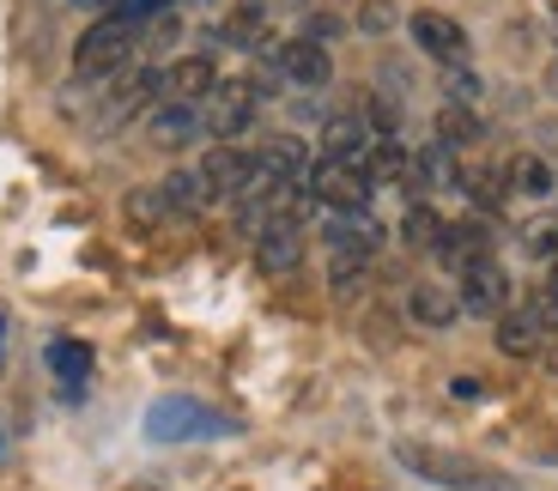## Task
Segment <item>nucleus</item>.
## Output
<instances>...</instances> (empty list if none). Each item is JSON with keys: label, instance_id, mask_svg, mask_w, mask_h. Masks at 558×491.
<instances>
[{"label": "nucleus", "instance_id": "nucleus-12", "mask_svg": "<svg viewBox=\"0 0 558 491\" xmlns=\"http://www.w3.org/2000/svg\"><path fill=\"white\" fill-rule=\"evenodd\" d=\"M146 431H153L158 443H182V437H195V431H225V419H213L195 401H165V407L146 413Z\"/></svg>", "mask_w": 558, "mask_h": 491}, {"label": "nucleus", "instance_id": "nucleus-31", "mask_svg": "<svg viewBox=\"0 0 558 491\" xmlns=\"http://www.w3.org/2000/svg\"><path fill=\"white\" fill-rule=\"evenodd\" d=\"M449 103H480V79L468 67H449Z\"/></svg>", "mask_w": 558, "mask_h": 491}, {"label": "nucleus", "instance_id": "nucleus-30", "mask_svg": "<svg viewBox=\"0 0 558 491\" xmlns=\"http://www.w3.org/2000/svg\"><path fill=\"white\" fill-rule=\"evenodd\" d=\"M359 30H371V37L395 30V0H364V7H359Z\"/></svg>", "mask_w": 558, "mask_h": 491}, {"label": "nucleus", "instance_id": "nucleus-35", "mask_svg": "<svg viewBox=\"0 0 558 491\" xmlns=\"http://www.w3.org/2000/svg\"><path fill=\"white\" fill-rule=\"evenodd\" d=\"M73 7H110V0H73Z\"/></svg>", "mask_w": 558, "mask_h": 491}, {"label": "nucleus", "instance_id": "nucleus-19", "mask_svg": "<svg viewBox=\"0 0 558 491\" xmlns=\"http://www.w3.org/2000/svg\"><path fill=\"white\" fill-rule=\"evenodd\" d=\"M364 176H371V188L377 183H413V152H407L401 140H371V152H364Z\"/></svg>", "mask_w": 558, "mask_h": 491}, {"label": "nucleus", "instance_id": "nucleus-1", "mask_svg": "<svg viewBox=\"0 0 558 491\" xmlns=\"http://www.w3.org/2000/svg\"><path fill=\"white\" fill-rule=\"evenodd\" d=\"M140 30H146V25H128V19L104 13L98 25L80 37V49H73V73H80V79H116V73L134 61Z\"/></svg>", "mask_w": 558, "mask_h": 491}, {"label": "nucleus", "instance_id": "nucleus-6", "mask_svg": "<svg viewBox=\"0 0 558 491\" xmlns=\"http://www.w3.org/2000/svg\"><path fill=\"white\" fill-rule=\"evenodd\" d=\"M153 98H165V73L134 67V73H128V79L110 91V98H104V110L92 115V127H98V134H110V127H122L128 115H140V110H146Z\"/></svg>", "mask_w": 558, "mask_h": 491}, {"label": "nucleus", "instance_id": "nucleus-32", "mask_svg": "<svg viewBox=\"0 0 558 491\" xmlns=\"http://www.w3.org/2000/svg\"><path fill=\"white\" fill-rule=\"evenodd\" d=\"M534 322L541 328H558V285H546V292H534Z\"/></svg>", "mask_w": 558, "mask_h": 491}, {"label": "nucleus", "instance_id": "nucleus-15", "mask_svg": "<svg viewBox=\"0 0 558 491\" xmlns=\"http://www.w3.org/2000/svg\"><path fill=\"white\" fill-rule=\"evenodd\" d=\"M146 134H153L165 152H177V146L201 140V134H207V127H201V103H158L153 122H146Z\"/></svg>", "mask_w": 558, "mask_h": 491}, {"label": "nucleus", "instance_id": "nucleus-28", "mask_svg": "<svg viewBox=\"0 0 558 491\" xmlns=\"http://www.w3.org/2000/svg\"><path fill=\"white\" fill-rule=\"evenodd\" d=\"M461 188L474 195L480 212H492V207L504 200V170H474V176H461Z\"/></svg>", "mask_w": 558, "mask_h": 491}, {"label": "nucleus", "instance_id": "nucleus-14", "mask_svg": "<svg viewBox=\"0 0 558 491\" xmlns=\"http://www.w3.org/2000/svg\"><path fill=\"white\" fill-rule=\"evenodd\" d=\"M213 85H219V67H213V56H182L177 67L165 73V91L170 103H207Z\"/></svg>", "mask_w": 558, "mask_h": 491}, {"label": "nucleus", "instance_id": "nucleus-34", "mask_svg": "<svg viewBox=\"0 0 558 491\" xmlns=\"http://www.w3.org/2000/svg\"><path fill=\"white\" fill-rule=\"evenodd\" d=\"M449 394H456V401H480V394H486V389H480L474 377H456V389H449Z\"/></svg>", "mask_w": 558, "mask_h": 491}, {"label": "nucleus", "instance_id": "nucleus-11", "mask_svg": "<svg viewBox=\"0 0 558 491\" xmlns=\"http://www.w3.org/2000/svg\"><path fill=\"white\" fill-rule=\"evenodd\" d=\"M371 152V122L359 110H340V115H322V158H340V164H364Z\"/></svg>", "mask_w": 558, "mask_h": 491}, {"label": "nucleus", "instance_id": "nucleus-13", "mask_svg": "<svg viewBox=\"0 0 558 491\" xmlns=\"http://www.w3.org/2000/svg\"><path fill=\"white\" fill-rule=\"evenodd\" d=\"M255 176H262V183H304V176H310L304 140H292V134L262 140V146H255Z\"/></svg>", "mask_w": 558, "mask_h": 491}, {"label": "nucleus", "instance_id": "nucleus-39", "mask_svg": "<svg viewBox=\"0 0 558 491\" xmlns=\"http://www.w3.org/2000/svg\"><path fill=\"white\" fill-rule=\"evenodd\" d=\"M0 334H7V328H0Z\"/></svg>", "mask_w": 558, "mask_h": 491}, {"label": "nucleus", "instance_id": "nucleus-25", "mask_svg": "<svg viewBox=\"0 0 558 491\" xmlns=\"http://www.w3.org/2000/svg\"><path fill=\"white\" fill-rule=\"evenodd\" d=\"M158 195H165L177 212H201V207L213 200V195H207V183H201V170H177V176H170V183L158 188Z\"/></svg>", "mask_w": 558, "mask_h": 491}, {"label": "nucleus", "instance_id": "nucleus-18", "mask_svg": "<svg viewBox=\"0 0 558 491\" xmlns=\"http://www.w3.org/2000/svg\"><path fill=\"white\" fill-rule=\"evenodd\" d=\"M541 346H546V328L534 322V309H504L498 316V352H510V358H534Z\"/></svg>", "mask_w": 558, "mask_h": 491}, {"label": "nucleus", "instance_id": "nucleus-37", "mask_svg": "<svg viewBox=\"0 0 558 491\" xmlns=\"http://www.w3.org/2000/svg\"><path fill=\"white\" fill-rule=\"evenodd\" d=\"M546 285H558V261H553V280H546Z\"/></svg>", "mask_w": 558, "mask_h": 491}, {"label": "nucleus", "instance_id": "nucleus-29", "mask_svg": "<svg viewBox=\"0 0 558 491\" xmlns=\"http://www.w3.org/2000/svg\"><path fill=\"white\" fill-rule=\"evenodd\" d=\"M177 0H110V13L128 19V25H153V19H165Z\"/></svg>", "mask_w": 558, "mask_h": 491}, {"label": "nucleus", "instance_id": "nucleus-8", "mask_svg": "<svg viewBox=\"0 0 558 491\" xmlns=\"http://www.w3.org/2000/svg\"><path fill=\"white\" fill-rule=\"evenodd\" d=\"M274 67H279V79L304 85V91H322V85L335 79V61H328V49H322L316 37H292V42H279V49H274Z\"/></svg>", "mask_w": 558, "mask_h": 491}, {"label": "nucleus", "instance_id": "nucleus-21", "mask_svg": "<svg viewBox=\"0 0 558 491\" xmlns=\"http://www.w3.org/2000/svg\"><path fill=\"white\" fill-rule=\"evenodd\" d=\"M407 316H413L418 328H449L461 316V304L449 292H437V285H413V297H407Z\"/></svg>", "mask_w": 558, "mask_h": 491}, {"label": "nucleus", "instance_id": "nucleus-33", "mask_svg": "<svg viewBox=\"0 0 558 491\" xmlns=\"http://www.w3.org/2000/svg\"><path fill=\"white\" fill-rule=\"evenodd\" d=\"M128 200H134V207H128V212H134V219H146V225H153L158 212H165V207H158V200H165V195H153V188H140V195H128Z\"/></svg>", "mask_w": 558, "mask_h": 491}, {"label": "nucleus", "instance_id": "nucleus-2", "mask_svg": "<svg viewBox=\"0 0 558 491\" xmlns=\"http://www.w3.org/2000/svg\"><path fill=\"white\" fill-rule=\"evenodd\" d=\"M395 455H401V467H413L418 479L449 486V491H510V479H498L486 462H468V455L432 450V443H401Z\"/></svg>", "mask_w": 558, "mask_h": 491}, {"label": "nucleus", "instance_id": "nucleus-9", "mask_svg": "<svg viewBox=\"0 0 558 491\" xmlns=\"http://www.w3.org/2000/svg\"><path fill=\"white\" fill-rule=\"evenodd\" d=\"M461 309L468 316H504V304H510V273H504L498 261H474V267H461Z\"/></svg>", "mask_w": 558, "mask_h": 491}, {"label": "nucleus", "instance_id": "nucleus-16", "mask_svg": "<svg viewBox=\"0 0 558 491\" xmlns=\"http://www.w3.org/2000/svg\"><path fill=\"white\" fill-rule=\"evenodd\" d=\"M486 249H492V231L480 225V219H461V225H444V243H437V261L444 267H474V261H486Z\"/></svg>", "mask_w": 558, "mask_h": 491}, {"label": "nucleus", "instance_id": "nucleus-38", "mask_svg": "<svg viewBox=\"0 0 558 491\" xmlns=\"http://www.w3.org/2000/svg\"><path fill=\"white\" fill-rule=\"evenodd\" d=\"M553 370H558V352H553Z\"/></svg>", "mask_w": 558, "mask_h": 491}, {"label": "nucleus", "instance_id": "nucleus-20", "mask_svg": "<svg viewBox=\"0 0 558 491\" xmlns=\"http://www.w3.org/2000/svg\"><path fill=\"white\" fill-rule=\"evenodd\" d=\"M413 183L425 188H461V164H456V146L432 140L425 152H413Z\"/></svg>", "mask_w": 558, "mask_h": 491}, {"label": "nucleus", "instance_id": "nucleus-17", "mask_svg": "<svg viewBox=\"0 0 558 491\" xmlns=\"http://www.w3.org/2000/svg\"><path fill=\"white\" fill-rule=\"evenodd\" d=\"M255 261H262V273H292V267L304 261V231L298 225H267L262 237H255Z\"/></svg>", "mask_w": 558, "mask_h": 491}, {"label": "nucleus", "instance_id": "nucleus-7", "mask_svg": "<svg viewBox=\"0 0 558 491\" xmlns=\"http://www.w3.org/2000/svg\"><path fill=\"white\" fill-rule=\"evenodd\" d=\"M255 176V152H243L238 140H219L207 158H201V183H207L213 200H238Z\"/></svg>", "mask_w": 558, "mask_h": 491}, {"label": "nucleus", "instance_id": "nucleus-5", "mask_svg": "<svg viewBox=\"0 0 558 491\" xmlns=\"http://www.w3.org/2000/svg\"><path fill=\"white\" fill-rule=\"evenodd\" d=\"M310 195L335 212H364L371 207V176L359 164H340V158H316L310 164Z\"/></svg>", "mask_w": 558, "mask_h": 491}, {"label": "nucleus", "instance_id": "nucleus-22", "mask_svg": "<svg viewBox=\"0 0 558 491\" xmlns=\"http://www.w3.org/2000/svg\"><path fill=\"white\" fill-rule=\"evenodd\" d=\"M49 370H56L68 389H85V370H92V346L85 340H49Z\"/></svg>", "mask_w": 558, "mask_h": 491}, {"label": "nucleus", "instance_id": "nucleus-36", "mask_svg": "<svg viewBox=\"0 0 558 491\" xmlns=\"http://www.w3.org/2000/svg\"><path fill=\"white\" fill-rule=\"evenodd\" d=\"M553 30H558V0H553Z\"/></svg>", "mask_w": 558, "mask_h": 491}, {"label": "nucleus", "instance_id": "nucleus-3", "mask_svg": "<svg viewBox=\"0 0 558 491\" xmlns=\"http://www.w3.org/2000/svg\"><path fill=\"white\" fill-rule=\"evenodd\" d=\"M255 79H219L213 85V98L201 103V127H207L213 140H243L255 127Z\"/></svg>", "mask_w": 558, "mask_h": 491}, {"label": "nucleus", "instance_id": "nucleus-24", "mask_svg": "<svg viewBox=\"0 0 558 491\" xmlns=\"http://www.w3.org/2000/svg\"><path fill=\"white\" fill-rule=\"evenodd\" d=\"M401 243L407 249H432L437 255V243H444V219H437L425 200L418 207H407V219H401Z\"/></svg>", "mask_w": 558, "mask_h": 491}, {"label": "nucleus", "instance_id": "nucleus-23", "mask_svg": "<svg viewBox=\"0 0 558 491\" xmlns=\"http://www.w3.org/2000/svg\"><path fill=\"white\" fill-rule=\"evenodd\" d=\"M510 188L529 195V200H546V195H553V164H546L541 152H522L517 164H510Z\"/></svg>", "mask_w": 558, "mask_h": 491}, {"label": "nucleus", "instance_id": "nucleus-4", "mask_svg": "<svg viewBox=\"0 0 558 491\" xmlns=\"http://www.w3.org/2000/svg\"><path fill=\"white\" fill-rule=\"evenodd\" d=\"M328 249H335V292H352L364 267H371V249H377V225L364 212H340L328 225Z\"/></svg>", "mask_w": 558, "mask_h": 491}, {"label": "nucleus", "instance_id": "nucleus-27", "mask_svg": "<svg viewBox=\"0 0 558 491\" xmlns=\"http://www.w3.org/2000/svg\"><path fill=\"white\" fill-rule=\"evenodd\" d=\"M522 249H529L534 261H558V219H529V225H522Z\"/></svg>", "mask_w": 558, "mask_h": 491}, {"label": "nucleus", "instance_id": "nucleus-10", "mask_svg": "<svg viewBox=\"0 0 558 491\" xmlns=\"http://www.w3.org/2000/svg\"><path fill=\"white\" fill-rule=\"evenodd\" d=\"M413 42L432 61H444V67H461V61H468V30L444 13H413Z\"/></svg>", "mask_w": 558, "mask_h": 491}, {"label": "nucleus", "instance_id": "nucleus-26", "mask_svg": "<svg viewBox=\"0 0 558 491\" xmlns=\"http://www.w3.org/2000/svg\"><path fill=\"white\" fill-rule=\"evenodd\" d=\"M437 140H444V146L480 140V115L468 110V103H444V110H437Z\"/></svg>", "mask_w": 558, "mask_h": 491}]
</instances>
